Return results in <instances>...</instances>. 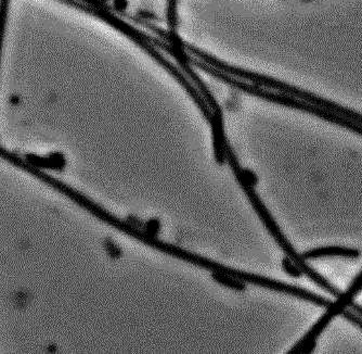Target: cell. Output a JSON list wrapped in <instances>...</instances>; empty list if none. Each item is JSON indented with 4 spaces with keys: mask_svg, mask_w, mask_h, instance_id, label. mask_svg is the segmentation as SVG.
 <instances>
[{
    "mask_svg": "<svg viewBox=\"0 0 362 354\" xmlns=\"http://www.w3.org/2000/svg\"><path fill=\"white\" fill-rule=\"evenodd\" d=\"M60 1L73 6V7L77 8V9L83 10V11L87 12V13L93 14L95 17L103 20L110 25L113 26L114 28H117L119 32L125 34L130 40H134L138 46L141 47L142 50H146L152 58L156 59L163 68H165L185 87V89L188 91L189 95L192 97L194 103H197V107L200 108L203 115L209 121V123L213 120V111H211L209 105H207L204 97L201 95L200 91L197 87L193 86L192 82L184 73L181 72L176 66H174L170 60H168L165 57L163 56L160 52L156 50L153 42H150L149 38H148V34L137 30V28L128 24L127 22L119 19L115 14L112 13L105 7L103 0H88L87 4L84 3V1H78V0H60Z\"/></svg>",
    "mask_w": 362,
    "mask_h": 354,
    "instance_id": "1",
    "label": "cell"
},
{
    "mask_svg": "<svg viewBox=\"0 0 362 354\" xmlns=\"http://www.w3.org/2000/svg\"><path fill=\"white\" fill-rule=\"evenodd\" d=\"M207 73L211 75V76L221 79L226 84L235 87V88L240 89V91H244V93L255 96L258 98L265 99V101L276 103V105H284V107L293 108V109L307 112V113L316 115V117L325 120V121L331 122V123L337 124V125L341 126V127L347 128L349 131L362 136L361 124L351 121V120L347 119V118L341 117V115H337L334 112L311 105V103L295 98L292 96L286 95V93L266 91V89L262 88L258 85L249 84V83L240 81V79H235V77L231 76V75L227 74V73L221 72V70L214 68V67H209L207 69Z\"/></svg>",
    "mask_w": 362,
    "mask_h": 354,
    "instance_id": "2",
    "label": "cell"
},
{
    "mask_svg": "<svg viewBox=\"0 0 362 354\" xmlns=\"http://www.w3.org/2000/svg\"><path fill=\"white\" fill-rule=\"evenodd\" d=\"M240 186L242 187V189H243L246 196L249 198L252 207H253V209L255 210L256 215L259 217L260 221L264 224V227H265L266 229H267V231L269 232L270 235L274 238L276 245L281 248L284 254H286V256H288V258H290V259L300 268L303 274L306 275L309 280H313L315 284L318 285V286L320 287V288H322L323 290L329 292L331 296L337 298V297L341 294V289H339L337 287H335L334 285L331 284L327 278H323V276L320 275L318 272H316L314 268L309 266L308 264L306 263V260L303 258L302 254L298 253V251H296L295 248L293 247L292 244L288 241V238H286V236H284V234L282 233L281 229L279 227L278 223H276V219H274V217H272V213L268 210L265 203L262 202V199L258 196L257 193H256L255 189H254V187L247 182L240 183Z\"/></svg>",
    "mask_w": 362,
    "mask_h": 354,
    "instance_id": "3",
    "label": "cell"
},
{
    "mask_svg": "<svg viewBox=\"0 0 362 354\" xmlns=\"http://www.w3.org/2000/svg\"><path fill=\"white\" fill-rule=\"evenodd\" d=\"M228 72H229L231 76L246 79V81L254 83V84L258 85V86H265L267 87V88L276 89V91H280L281 93L292 96V97H295V98L306 101V103H311V105H317V107L322 108V109L334 112V113H337V115H341V117L347 118V119L357 122V123L361 124L362 125L361 113H358V112L349 109V108L343 107V105H337V103H333V101H327V99L322 98V97H319V96L304 91V89L298 88V87L286 84V83L281 82V81L274 79V77L258 74V73L237 68V67L235 66L230 67Z\"/></svg>",
    "mask_w": 362,
    "mask_h": 354,
    "instance_id": "4",
    "label": "cell"
},
{
    "mask_svg": "<svg viewBox=\"0 0 362 354\" xmlns=\"http://www.w3.org/2000/svg\"><path fill=\"white\" fill-rule=\"evenodd\" d=\"M306 261L309 260L321 259L327 256H343L349 259H357L361 256V252L351 248L339 247V246H330V247L316 248V249L308 250L302 254Z\"/></svg>",
    "mask_w": 362,
    "mask_h": 354,
    "instance_id": "5",
    "label": "cell"
},
{
    "mask_svg": "<svg viewBox=\"0 0 362 354\" xmlns=\"http://www.w3.org/2000/svg\"><path fill=\"white\" fill-rule=\"evenodd\" d=\"M24 160L35 168L49 169V170L62 171L66 166L64 156L60 152H54L48 156H40L37 154H28L24 156Z\"/></svg>",
    "mask_w": 362,
    "mask_h": 354,
    "instance_id": "6",
    "label": "cell"
},
{
    "mask_svg": "<svg viewBox=\"0 0 362 354\" xmlns=\"http://www.w3.org/2000/svg\"><path fill=\"white\" fill-rule=\"evenodd\" d=\"M211 278H214V280H216L218 284L228 287V288L233 289V290H237V292L245 290V282L237 280V278H231V276L226 275L223 273H211Z\"/></svg>",
    "mask_w": 362,
    "mask_h": 354,
    "instance_id": "7",
    "label": "cell"
},
{
    "mask_svg": "<svg viewBox=\"0 0 362 354\" xmlns=\"http://www.w3.org/2000/svg\"><path fill=\"white\" fill-rule=\"evenodd\" d=\"M168 23L170 30L175 32L178 24L177 19V0H168Z\"/></svg>",
    "mask_w": 362,
    "mask_h": 354,
    "instance_id": "8",
    "label": "cell"
},
{
    "mask_svg": "<svg viewBox=\"0 0 362 354\" xmlns=\"http://www.w3.org/2000/svg\"><path fill=\"white\" fill-rule=\"evenodd\" d=\"M281 264L282 268H284V272H286L288 275L292 276L293 278H302V270H300V268H298L288 256H286V258L282 260Z\"/></svg>",
    "mask_w": 362,
    "mask_h": 354,
    "instance_id": "9",
    "label": "cell"
},
{
    "mask_svg": "<svg viewBox=\"0 0 362 354\" xmlns=\"http://www.w3.org/2000/svg\"><path fill=\"white\" fill-rule=\"evenodd\" d=\"M160 231V222L158 219H150L146 222V227H144V232L149 234V235L156 236Z\"/></svg>",
    "mask_w": 362,
    "mask_h": 354,
    "instance_id": "10",
    "label": "cell"
},
{
    "mask_svg": "<svg viewBox=\"0 0 362 354\" xmlns=\"http://www.w3.org/2000/svg\"><path fill=\"white\" fill-rule=\"evenodd\" d=\"M114 6L117 7V11H125L127 7V1L126 0H114Z\"/></svg>",
    "mask_w": 362,
    "mask_h": 354,
    "instance_id": "11",
    "label": "cell"
}]
</instances>
